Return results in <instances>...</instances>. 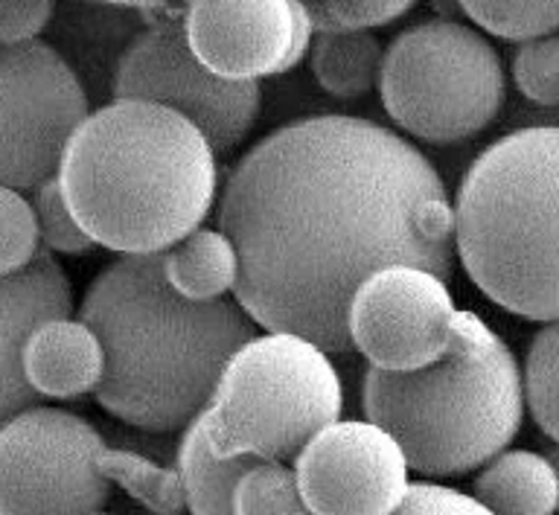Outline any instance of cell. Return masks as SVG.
Masks as SVG:
<instances>
[{
  "mask_svg": "<svg viewBox=\"0 0 559 515\" xmlns=\"http://www.w3.org/2000/svg\"><path fill=\"white\" fill-rule=\"evenodd\" d=\"M239 262L225 236L199 227L164 251V277L175 295L195 303L218 300L234 291Z\"/></svg>",
  "mask_w": 559,
  "mask_h": 515,
  "instance_id": "cell-17",
  "label": "cell"
},
{
  "mask_svg": "<svg viewBox=\"0 0 559 515\" xmlns=\"http://www.w3.org/2000/svg\"><path fill=\"white\" fill-rule=\"evenodd\" d=\"M181 29L201 68L227 82L286 73L304 61L312 41L304 3L286 0L190 3Z\"/></svg>",
  "mask_w": 559,
  "mask_h": 515,
  "instance_id": "cell-13",
  "label": "cell"
},
{
  "mask_svg": "<svg viewBox=\"0 0 559 515\" xmlns=\"http://www.w3.org/2000/svg\"><path fill=\"white\" fill-rule=\"evenodd\" d=\"M341 408L344 391L330 356L297 335L269 332L227 358L199 426L218 460L286 463L338 422Z\"/></svg>",
  "mask_w": 559,
  "mask_h": 515,
  "instance_id": "cell-6",
  "label": "cell"
},
{
  "mask_svg": "<svg viewBox=\"0 0 559 515\" xmlns=\"http://www.w3.org/2000/svg\"><path fill=\"white\" fill-rule=\"evenodd\" d=\"M312 35L318 33H370L411 12V3L379 0V3H304Z\"/></svg>",
  "mask_w": 559,
  "mask_h": 515,
  "instance_id": "cell-26",
  "label": "cell"
},
{
  "mask_svg": "<svg viewBox=\"0 0 559 515\" xmlns=\"http://www.w3.org/2000/svg\"><path fill=\"white\" fill-rule=\"evenodd\" d=\"M557 379H559V326L545 323L536 332L527 352V364L522 375V399L527 402L536 426L545 436L557 440L559 410H557Z\"/></svg>",
  "mask_w": 559,
  "mask_h": 515,
  "instance_id": "cell-21",
  "label": "cell"
},
{
  "mask_svg": "<svg viewBox=\"0 0 559 515\" xmlns=\"http://www.w3.org/2000/svg\"><path fill=\"white\" fill-rule=\"evenodd\" d=\"M472 501L489 515L557 513V469L548 457L527 448L496 454L472 480Z\"/></svg>",
  "mask_w": 559,
  "mask_h": 515,
  "instance_id": "cell-16",
  "label": "cell"
},
{
  "mask_svg": "<svg viewBox=\"0 0 559 515\" xmlns=\"http://www.w3.org/2000/svg\"><path fill=\"white\" fill-rule=\"evenodd\" d=\"M463 15L484 26L489 35L507 41H536L557 33L559 7L554 0L542 3H501V0H466L461 3Z\"/></svg>",
  "mask_w": 559,
  "mask_h": 515,
  "instance_id": "cell-23",
  "label": "cell"
},
{
  "mask_svg": "<svg viewBox=\"0 0 559 515\" xmlns=\"http://www.w3.org/2000/svg\"><path fill=\"white\" fill-rule=\"evenodd\" d=\"M248 457L218 460L213 457L201 434L199 419H192L178 445V478L183 487V501L192 515H234V489L245 469H251Z\"/></svg>",
  "mask_w": 559,
  "mask_h": 515,
  "instance_id": "cell-19",
  "label": "cell"
},
{
  "mask_svg": "<svg viewBox=\"0 0 559 515\" xmlns=\"http://www.w3.org/2000/svg\"><path fill=\"white\" fill-rule=\"evenodd\" d=\"M33 209L35 225H38V239L47 244V251L76 256V253H87L94 248V242L82 233V227L73 221V216H70L68 207H64L59 183H56V175L47 178V181L35 190Z\"/></svg>",
  "mask_w": 559,
  "mask_h": 515,
  "instance_id": "cell-27",
  "label": "cell"
},
{
  "mask_svg": "<svg viewBox=\"0 0 559 515\" xmlns=\"http://www.w3.org/2000/svg\"><path fill=\"white\" fill-rule=\"evenodd\" d=\"M103 436L61 408L21 410L0 426V515H96L111 483L96 469Z\"/></svg>",
  "mask_w": 559,
  "mask_h": 515,
  "instance_id": "cell-8",
  "label": "cell"
},
{
  "mask_svg": "<svg viewBox=\"0 0 559 515\" xmlns=\"http://www.w3.org/2000/svg\"><path fill=\"white\" fill-rule=\"evenodd\" d=\"M56 15L52 3H0V47L38 41Z\"/></svg>",
  "mask_w": 559,
  "mask_h": 515,
  "instance_id": "cell-29",
  "label": "cell"
},
{
  "mask_svg": "<svg viewBox=\"0 0 559 515\" xmlns=\"http://www.w3.org/2000/svg\"><path fill=\"white\" fill-rule=\"evenodd\" d=\"M96 469L108 483L126 489L152 515H183L187 510L178 471L157 466L143 454L103 445L96 454Z\"/></svg>",
  "mask_w": 559,
  "mask_h": 515,
  "instance_id": "cell-20",
  "label": "cell"
},
{
  "mask_svg": "<svg viewBox=\"0 0 559 515\" xmlns=\"http://www.w3.org/2000/svg\"><path fill=\"white\" fill-rule=\"evenodd\" d=\"M41 251L33 204L24 192L0 187V277L24 271Z\"/></svg>",
  "mask_w": 559,
  "mask_h": 515,
  "instance_id": "cell-24",
  "label": "cell"
},
{
  "mask_svg": "<svg viewBox=\"0 0 559 515\" xmlns=\"http://www.w3.org/2000/svg\"><path fill=\"white\" fill-rule=\"evenodd\" d=\"M452 291L411 265L370 274L347 306V338L376 370L411 373L435 364L452 338Z\"/></svg>",
  "mask_w": 559,
  "mask_h": 515,
  "instance_id": "cell-11",
  "label": "cell"
},
{
  "mask_svg": "<svg viewBox=\"0 0 559 515\" xmlns=\"http://www.w3.org/2000/svg\"><path fill=\"white\" fill-rule=\"evenodd\" d=\"M87 117V94L47 41L0 47V187L38 190Z\"/></svg>",
  "mask_w": 559,
  "mask_h": 515,
  "instance_id": "cell-9",
  "label": "cell"
},
{
  "mask_svg": "<svg viewBox=\"0 0 559 515\" xmlns=\"http://www.w3.org/2000/svg\"><path fill=\"white\" fill-rule=\"evenodd\" d=\"M79 321L103 347L96 402L111 417L164 434L207 408L227 358L257 335L236 300H183L164 277V253L122 256L87 286Z\"/></svg>",
  "mask_w": 559,
  "mask_h": 515,
  "instance_id": "cell-2",
  "label": "cell"
},
{
  "mask_svg": "<svg viewBox=\"0 0 559 515\" xmlns=\"http://www.w3.org/2000/svg\"><path fill=\"white\" fill-rule=\"evenodd\" d=\"M393 515H489L466 492L431 480L408 483V492L402 498Z\"/></svg>",
  "mask_w": 559,
  "mask_h": 515,
  "instance_id": "cell-28",
  "label": "cell"
},
{
  "mask_svg": "<svg viewBox=\"0 0 559 515\" xmlns=\"http://www.w3.org/2000/svg\"><path fill=\"white\" fill-rule=\"evenodd\" d=\"M73 288L47 248L12 277H0V426L21 410L33 408L38 396L21 370V347L41 321L70 318Z\"/></svg>",
  "mask_w": 559,
  "mask_h": 515,
  "instance_id": "cell-14",
  "label": "cell"
},
{
  "mask_svg": "<svg viewBox=\"0 0 559 515\" xmlns=\"http://www.w3.org/2000/svg\"><path fill=\"white\" fill-rule=\"evenodd\" d=\"M21 370L35 396L76 399L103 379V347L82 321H41L21 347Z\"/></svg>",
  "mask_w": 559,
  "mask_h": 515,
  "instance_id": "cell-15",
  "label": "cell"
},
{
  "mask_svg": "<svg viewBox=\"0 0 559 515\" xmlns=\"http://www.w3.org/2000/svg\"><path fill=\"white\" fill-rule=\"evenodd\" d=\"M454 218L443 178L408 140L361 117L321 113L271 131L236 164L218 233L239 262L236 303L257 326L349 349V297L411 265L449 283Z\"/></svg>",
  "mask_w": 559,
  "mask_h": 515,
  "instance_id": "cell-1",
  "label": "cell"
},
{
  "mask_svg": "<svg viewBox=\"0 0 559 515\" xmlns=\"http://www.w3.org/2000/svg\"><path fill=\"white\" fill-rule=\"evenodd\" d=\"M114 99L164 105L204 134L213 152L239 146L260 117V82H227L201 68L181 21L138 33L122 50L111 79Z\"/></svg>",
  "mask_w": 559,
  "mask_h": 515,
  "instance_id": "cell-10",
  "label": "cell"
},
{
  "mask_svg": "<svg viewBox=\"0 0 559 515\" xmlns=\"http://www.w3.org/2000/svg\"><path fill=\"white\" fill-rule=\"evenodd\" d=\"M234 515H309L295 471L283 463H251V469L236 480Z\"/></svg>",
  "mask_w": 559,
  "mask_h": 515,
  "instance_id": "cell-22",
  "label": "cell"
},
{
  "mask_svg": "<svg viewBox=\"0 0 559 515\" xmlns=\"http://www.w3.org/2000/svg\"><path fill=\"white\" fill-rule=\"evenodd\" d=\"M96 515H99V513H96Z\"/></svg>",
  "mask_w": 559,
  "mask_h": 515,
  "instance_id": "cell-30",
  "label": "cell"
},
{
  "mask_svg": "<svg viewBox=\"0 0 559 515\" xmlns=\"http://www.w3.org/2000/svg\"><path fill=\"white\" fill-rule=\"evenodd\" d=\"M292 471L309 515H393L408 492L400 445L367 419L318 431Z\"/></svg>",
  "mask_w": 559,
  "mask_h": 515,
  "instance_id": "cell-12",
  "label": "cell"
},
{
  "mask_svg": "<svg viewBox=\"0 0 559 515\" xmlns=\"http://www.w3.org/2000/svg\"><path fill=\"white\" fill-rule=\"evenodd\" d=\"M382 56L384 47L373 33H318L309 41L314 79L335 99L370 94L379 82Z\"/></svg>",
  "mask_w": 559,
  "mask_h": 515,
  "instance_id": "cell-18",
  "label": "cell"
},
{
  "mask_svg": "<svg viewBox=\"0 0 559 515\" xmlns=\"http://www.w3.org/2000/svg\"><path fill=\"white\" fill-rule=\"evenodd\" d=\"M56 183L91 242L148 256L199 230L216 201L218 166L204 134L181 113L114 99L70 134Z\"/></svg>",
  "mask_w": 559,
  "mask_h": 515,
  "instance_id": "cell-3",
  "label": "cell"
},
{
  "mask_svg": "<svg viewBox=\"0 0 559 515\" xmlns=\"http://www.w3.org/2000/svg\"><path fill=\"white\" fill-rule=\"evenodd\" d=\"M376 85L388 117L428 143H457L484 131L507 91L496 47L452 17L402 29L384 50Z\"/></svg>",
  "mask_w": 559,
  "mask_h": 515,
  "instance_id": "cell-7",
  "label": "cell"
},
{
  "mask_svg": "<svg viewBox=\"0 0 559 515\" xmlns=\"http://www.w3.org/2000/svg\"><path fill=\"white\" fill-rule=\"evenodd\" d=\"M557 169L554 125L504 134L466 169L452 207L454 253L501 309L557 323Z\"/></svg>",
  "mask_w": 559,
  "mask_h": 515,
  "instance_id": "cell-5",
  "label": "cell"
},
{
  "mask_svg": "<svg viewBox=\"0 0 559 515\" xmlns=\"http://www.w3.org/2000/svg\"><path fill=\"white\" fill-rule=\"evenodd\" d=\"M361 405L367 422L400 445L408 469L454 478L513 443L524 419L522 373L478 314L454 312L443 356L411 373L370 367Z\"/></svg>",
  "mask_w": 559,
  "mask_h": 515,
  "instance_id": "cell-4",
  "label": "cell"
},
{
  "mask_svg": "<svg viewBox=\"0 0 559 515\" xmlns=\"http://www.w3.org/2000/svg\"><path fill=\"white\" fill-rule=\"evenodd\" d=\"M515 87L531 103L550 105L559 103V41L557 35L524 41L513 59Z\"/></svg>",
  "mask_w": 559,
  "mask_h": 515,
  "instance_id": "cell-25",
  "label": "cell"
}]
</instances>
